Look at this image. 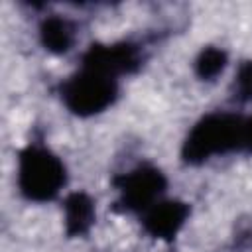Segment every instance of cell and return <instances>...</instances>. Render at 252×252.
<instances>
[{"label": "cell", "mask_w": 252, "mask_h": 252, "mask_svg": "<svg viewBox=\"0 0 252 252\" xmlns=\"http://www.w3.org/2000/svg\"><path fill=\"white\" fill-rule=\"evenodd\" d=\"M232 148H244V120L230 114H213L193 128L183 154L189 161H203L211 154Z\"/></svg>", "instance_id": "1"}, {"label": "cell", "mask_w": 252, "mask_h": 252, "mask_svg": "<svg viewBox=\"0 0 252 252\" xmlns=\"http://www.w3.org/2000/svg\"><path fill=\"white\" fill-rule=\"evenodd\" d=\"M20 189L33 201H47L57 195L65 181L61 161L43 148H28L20 158Z\"/></svg>", "instance_id": "2"}, {"label": "cell", "mask_w": 252, "mask_h": 252, "mask_svg": "<svg viewBox=\"0 0 252 252\" xmlns=\"http://www.w3.org/2000/svg\"><path fill=\"white\" fill-rule=\"evenodd\" d=\"M114 94V77L89 67H85L83 73L73 77L63 89V98L67 106L79 114H93L106 108L112 102Z\"/></svg>", "instance_id": "3"}, {"label": "cell", "mask_w": 252, "mask_h": 252, "mask_svg": "<svg viewBox=\"0 0 252 252\" xmlns=\"http://www.w3.org/2000/svg\"><path fill=\"white\" fill-rule=\"evenodd\" d=\"M165 179L154 167H140L122 179V201L130 209H150L156 197L163 191Z\"/></svg>", "instance_id": "4"}, {"label": "cell", "mask_w": 252, "mask_h": 252, "mask_svg": "<svg viewBox=\"0 0 252 252\" xmlns=\"http://www.w3.org/2000/svg\"><path fill=\"white\" fill-rule=\"evenodd\" d=\"M185 217H187V207L183 203L163 201V203H154L148 209L144 224L150 234L159 238H169L179 230Z\"/></svg>", "instance_id": "5"}, {"label": "cell", "mask_w": 252, "mask_h": 252, "mask_svg": "<svg viewBox=\"0 0 252 252\" xmlns=\"http://www.w3.org/2000/svg\"><path fill=\"white\" fill-rule=\"evenodd\" d=\"M134 63H136V55L128 45H112V47L96 45L91 47V51L85 57V67L106 73L110 77L130 69Z\"/></svg>", "instance_id": "6"}, {"label": "cell", "mask_w": 252, "mask_h": 252, "mask_svg": "<svg viewBox=\"0 0 252 252\" xmlns=\"http://www.w3.org/2000/svg\"><path fill=\"white\" fill-rule=\"evenodd\" d=\"M94 211H93V201L83 195V193H73L67 203H65V220H67V230L71 234H81L85 232L91 222H93Z\"/></svg>", "instance_id": "7"}, {"label": "cell", "mask_w": 252, "mask_h": 252, "mask_svg": "<svg viewBox=\"0 0 252 252\" xmlns=\"http://www.w3.org/2000/svg\"><path fill=\"white\" fill-rule=\"evenodd\" d=\"M41 39L43 45L51 51H67L73 41V30L63 18H49L41 26Z\"/></svg>", "instance_id": "8"}, {"label": "cell", "mask_w": 252, "mask_h": 252, "mask_svg": "<svg viewBox=\"0 0 252 252\" xmlns=\"http://www.w3.org/2000/svg\"><path fill=\"white\" fill-rule=\"evenodd\" d=\"M224 53L220 49H215V47H209L201 53L199 61H197V73L203 77V79H211V77H217L222 67H224Z\"/></svg>", "instance_id": "9"}, {"label": "cell", "mask_w": 252, "mask_h": 252, "mask_svg": "<svg viewBox=\"0 0 252 252\" xmlns=\"http://www.w3.org/2000/svg\"><path fill=\"white\" fill-rule=\"evenodd\" d=\"M236 85H238V93L242 98H252V63H246L240 69Z\"/></svg>", "instance_id": "10"}, {"label": "cell", "mask_w": 252, "mask_h": 252, "mask_svg": "<svg viewBox=\"0 0 252 252\" xmlns=\"http://www.w3.org/2000/svg\"><path fill=\"white\" fill-rule=\"evenodd\" d=\"M244 148L252 150V116L244 120Z\"/></svg>", "instance_id": "11"}]
</instances>
